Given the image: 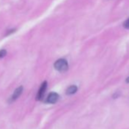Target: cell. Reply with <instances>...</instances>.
I'll return each instance as SVG.
<instances>
[{
	"mask_svg": "<svg viewBox=\"0 0 129 129\" xmlns=\"http://www.w3.org/2000/svg\"><path fill=\"white\" fill-rule=\"evenodd\" d=\"M54 68L58 72L64 73L69 69V63L64 58H60L57 60L54 64Z\"/></svg>",
	"mask_w": 129,
	"mask_h": 129,
	"instance_id": "6da1fadb",
	"label": "cell"
},
{
	"mask_svg": "<svg viewBox=\"0 0 129 129\" xmlns=\"http://www.w3.org/2000/svg\"><path fill=\"white\" fill-rule=\"evenodd\" d=\"M46 88H47V82L46 81H44L42 83L38 92H37V100H42L44 95H45V93H46Z\"/></svg>",
	"mask_w": 129,
	"mask_h": 129,
	"instance_id": "7a4b0ae2",
	"label": "cell"
},
{
	"mask_svg": "<svg viewBox=\"0 0 129 129\" xmlns=\"http://www.w3.org/2000/svg\"><path fill=\"white\" fill-rule=\"evenodd\" d=\"M58 99H59V95L55 92H52L48 95L46 100V103L49 104H54L58 102Z\"/></svg>",
	"mask_w": 129,
	"mask_h": 129,
	"instance_id": "3957f363",
	"label": "cell"
},
{
	"mask_svg": "<svg viewBox=\"0 0 129 129\" xmlns=\"http://www.w3.org/2000/svg\"><path fill=\"white\" fill-rule=\"evenodd\" d=\"M23 87L22 86H20L19 87H18L15 90V92H14V93L12 94V97H11V99H10V102H14V101H15L21 95V93H22V92H23Z\"/></svg>",
	"mask_w": 129,
	"mask_h": 129,
	"instance_id": "277c9868",
	"label": "cell"
},
{
	"mask_svg": "<svg viewBox=\"0 0 129 129\" xmlns=\"http://www.w3.org/2000/svg\"><path fill=\"white\" fill-rule=\"evenodd\" d=\"M78 91V87L75 85H72L69 87L66 90V94L67 95H73Z\"/></svg>",
	"mask_w": 129,
	"mask_h": 129,
	"instance_id": "5b68a950",
	"label": "cell"
},
{
	"mask_svg": "<svg viewBox=\"0 0 129 129\" xmlns=\"http://www.w3.org/2000/svg\"><path fill=\"white\" fill-rule=\"evenodd\" d=\"M123 27H124L125 29L129 30V18H127V19L123 23Z\"/></svg>",
	"mask_w": 129,
	"mask_h": 129,
	"instance_id": "8992f818",
	"label": "cell"
},
{
	"mask_svg": "<svg viewBox=\"0 0 129 129\" xmlns=\"http://www.w3.org/2000/svg\"><path fill=\"white\" fill-rule=\"evenodd\" d=\"M6 55V51L5 49H2V50H0V58L4 57Z\"/></svg>",
	"mask_w": 129,
	"mask_h": 129,
	"instance_id": "52a82bcc",
	"label": "cell"
},
{
	"mask_svg": "<svg viewBox=\"0 0 129 129\" xmlns=\"http://www.w3.org/2000/svg\"><path fill=\"white\" fill-rule=\"evenodd\" d=\"M126 83L129 84V77H128V78H127V79H126Z\"/></svg>",
	"mask_w": 129,
	"mask_h": 129,
	"instance_id": "ba28073f",
	"label": "cell"
}]
</instances>
